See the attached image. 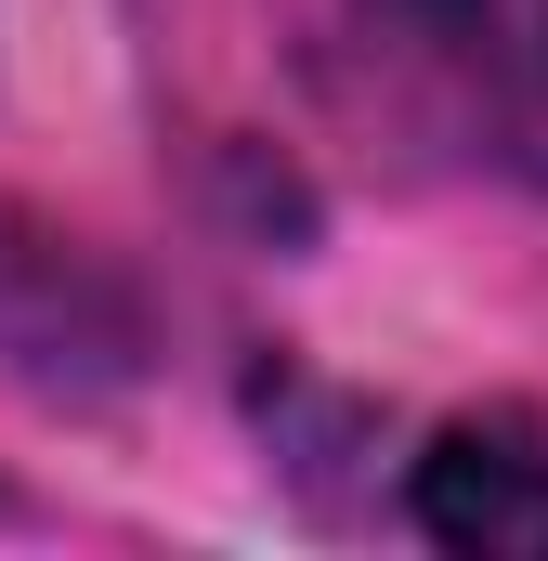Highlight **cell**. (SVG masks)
Here are the masks:
<instances>
[{"instance_id": "3957f363", "label": "cell", "mask_w": 548, "mask_h": 561, "mask_svg": "<svg viewBox=\"0 0 548 561\" xmlns=\"http://www.w3.org/2000/svg\"><path fill=\"white\" fill-rule=\"evenodd\" d=\"M406 523L457 561H548V431L536 419H444L406 457Z\"/></svg>"}, {"instance_id": "7a4b0ae2", "label": "cell", "mask_w": 548, "mask_h": 561, "mask_svg": "<svg viewBox=\"0 0 548 561\" xmlns=\"http://www.w3.org/2000/svg\"><path fill=\"white\" fill-rule=\"evenodd\" d=\"M144 366H157L144 287L92 236H66L26 196H0V379H26L53 405H118Z\"/></svg>"}, {"instance_id": "6da1fadb", "label": "cell", "mask_w": 548, "mask_h": 561, "mask_svg": "<svg viewBox=\"0 0 548 561\" xmlns=\"http://www.w3.org/2000/svg\"><path fill=\"white\" fill-rule=\"evenodd\" d=\"M418 144L548 196V0H327Z\"/></svg>"}]
</instances>
